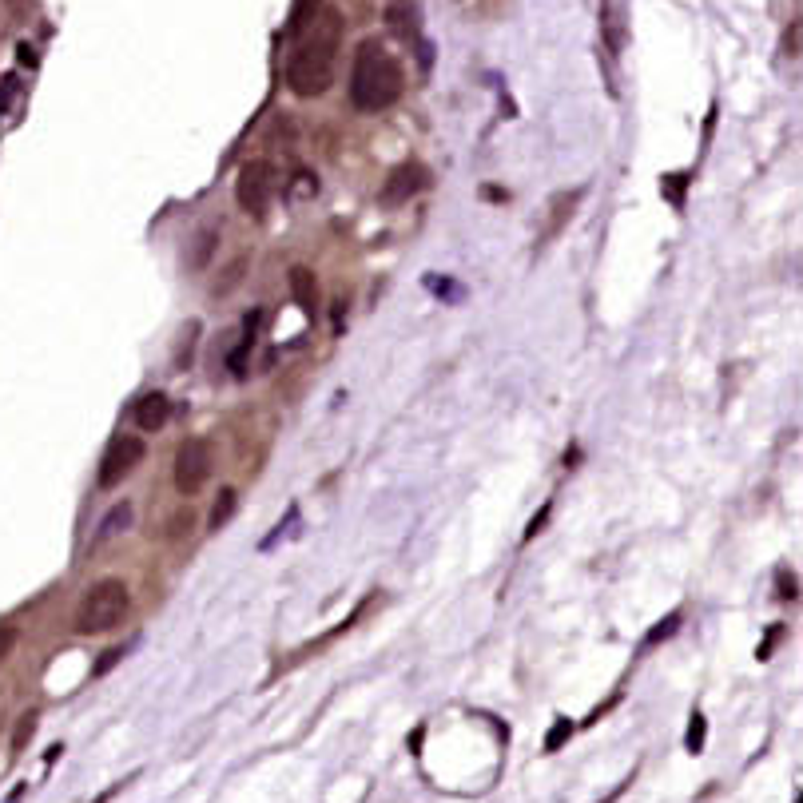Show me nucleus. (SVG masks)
Segmentation results:
<instances>
[{
  "label": "nucleus",
  "instance_id": "obj_1",
  "mask_svg": "<svg viewBox=\"0 0 803 803\" xmlns=\"http://www.w3.org/2000/svg\"><path fill=\"white\" fill-rule=\"evenodd\" d=\"M338 48H342V12L319 8V16L299 32V40L287 56V88L299 100H315L334 84Z\"/></svg>",
  "mask_w": 803,
  "mask_h": 803
},
{
  "label": "nucleus",
  "instance_id": "obj_2",
  "mask_svg": "<svg viewBox=\"0 0 803 803\" xmlns=\"http://www.w3.org/2000/svg\"><path fill=\"white\" fill-rule=\"evenodd\" d=\"M406 92V72L402 60L382 44V40H362L350 64V104L358 112H386L402 100Z\"/></svg>",
  "mask_w": 803,
  "mask_h": 803
},
{
  "label": "nucleus",
  "instance_id": "obj_3",
  "mask_svg": "<svg viewBox=\"0 0 803 803\" xmlns=\"http://www.w3.org/2000/svg\"><path fill=\"white\" fill-rule=\"evenodd\" d=\"M128 609H132L128 585H124L120 577H104V581H96V585L84 593V601H80V609H76V633H80V637L112 633L116 625H124Z\"/></svg>",
  "mask_w": 803,
  "mask_h": 803
},
{
  "label": "nucleus",
  "instance_id": "obj_4",
  "mask_svg": "<svg viewBox=\"0 0 803 803\" xmlns=\"http://www.w3.org/2000/svg\"><path fill=\"white\" fill-rule=\"evenodd\" d=\"M275 191H279V171H275V163L247 160L243 167H239V179H235V199H239V207H243L247 215L263 219V215H267V207H271V199H275Z\"/></svg>",
  "mask_w": 803,
  "mask_h": 803
},
{
  "label": "nucleus",
  "instance_id": "obj_5",
  "mask_svg": "<svg viewBox=\"0 0 803 803\" xmlns=\"http://www.w3.org/2000/svg\"><path fill=\"white\" fill-rule=\"evenodd\" d=\"M211 466H215V454H211V442L207 438H187L179 450H175V489L183 497H195L207 478H211Z\"/></svg>",
  "mask_w": 803,
  "mask_h": 803
},
{
  "label": "nucleus",
  "instance_id": "obj_6",
  "mask_svg": "<svg viewBox=\"0 0 803 803\" xmlns=\"http://www.w3.org/2000/svg\"><path fill=\"white\" fill-rule=\"evenodd\" d=\"M140 462H144V438H140V434H120V438H112L108 450H104V458H100L96 485H100V489H116Z\"/></svg>",
  "mask_w": 803,
  "mask_h": 803
},
{
  "label": "nucleus",
  "instance_id": "obj_7",
  "mask_svg": "<svg viewBox=\"0 0 803 803\" xmlns=\"http://www.w3.org/2000/svg\"><path fill=\"white\" fill-rule=\"evenodd\" d=\"M426 187H430V167L426 163H398L382 183V203H390V207L410 203Z\"/></svg>",
  "mask_w": 803,
  "mask_h": 803
},
{
  "label": "nucleus",
  "instance_id": "obj_8",
  "mask_svg": "<svg viewBox=\"0 0 803 803\" xmlns=\"http://www.w3.org/2000/svg\"><path fill=\"white\" fill-rule=\"evenodd\" d=\"M132 418H136V426L144 430V434H156L167 426V418H171V402H167V394H144L140 402H136V410H132Z\"/></svg>",
  "mask_w": 803,
  "mask_h": 803
},
{
  "label": "nucleus",
  "instance_id": "obj_9",
  "mask_svg": "<svg viewBox=\"0 0 803 803\" xmlns=\"http://www.w3.org/2000/svg\"><path fill=\"white\" fill-rule=\"evenodd\" d=\"M601 36L613 56L625 52V8L621 0H601Z\"/></svg>",
  "mask_w": 803,
  "mask_h": 803
},
{
  "label": "nucleus",
  "instance_id": "obj_10",
  "mask_svg": "<svg viewBox=\"0 0 803 803\" xmlns=\"http://www.w3.org/2000/svg\"><path fill=\"white\" fill-rule=\"evenodd\" d=\"M259 326H263V307H255V311L243 319V338H239V346H235L231 358H227V370H231L235 378L247 374V354H251V346L259 342Z\"/></svg>",
  "mask_w": 803,
  "mask_h": 803
},
{
  "label": "nucleus",
  "instance_id": "obj_11",
  "mask_svg": "<svg viewBox=\"0 0 803 803\" xmlns=\"http://www.w3.org/2000/svg\"><path fill=\"white\" fill-rule=\"evenodd\" d=\"M291 295H295L299 311L307 319H315V311H319V279H315L311 267H291Z\"/></svg>",
  "mask_w": 803,
  "mask_h": 803
},
{
  "label": "nucleus",
  "instance_id": "obj_12",
  "mask_svg": "<svg viewBox=\"0 0 803 803\" xmlns=\"http://www.w3.org/2000/svg\"><path fill=\"white\" fill-rule=\"evenodd\" d=\"M215 247H219V231H215V227H203V231H199V235L191 239V255H187V267H191V271H203V267L211 263Z\"/></svg>",
  "mask_w": 803,
  "mask_h": 803
},
{
  "label": "nucleus",
  "instance_id": "obj_13",
  "mask_svg": "<svg viewBox=\"0 0 803 803\" xmlns=\"http://www.w3.org/2000/svg\"><path fill=\"white\" fill-rule=\"evenodd\" d=\"M132 525V501H116L112 509H108V517L100 521V541H108V537H116V533H124Z\"/></svg>",
  "mask_w": 803,
  "mask_h": 803
},
{
  "label": "nucleus",
  "instance_id": "obj_14",
  "mask_svg": "<svg viewBox=\"0 0 803 803\" xmlns=\"http://www.w3.org/2000/svg\"><path fill=\"white\" fill-rule=\"evenodd\" d=\"M235 505H239V493L235 489H219V501L211 505V517H207V529L211 533H219L231 517H235Z\"/></svg>",
  "mask_w": 803,
  "mask_h": 803
},
{
  "label": "nucleus",
  "instance_id": "obj_15",
  "mask_svg": "<svg viewBox=\"0 0 803 803\" xmlns=\"http://www.w3.org/2000/svg\"><path fill=\"white\" fill-rule=\"evenodd\" d=\"M577 199H581V191H561V195L553 199V207H549V211H553V219H549V231H545V235H557V231H561V223L573 215Z\"/></svg>",
  "mask_w": 803,
  "mask_h": 803
},
{
  "label": "nucleus",
  "instance_id": "obj_16",
  "mask_svg": "<svg viewBox=\"0 0 803 803\" xmlns=\"http://www.w3.org/2000/svg\"><path fill=\"white\" fill-rule=\"evenodd\" d=\"M322 0H295V8H291V24H287V36H299L315 16H319Z\"/></svg>",
  "mask_w": 803,
  "mask_h": 803
},
{
  "label": "nucleus",
  "instance_id": "obj_17",
  "mask_svg": "<svg viewBox=\"0 0 803 803\" xmlns=\"http://www.w3.org/2000/svg\"><path fill=\"white\" fill-rule=\"evenodd\" d=\"M243 271H247V255H239V259H235V263L223 271V279H219L211 291H215V295H231V291L243 283Z\"/></svg>",
  "mask_w": 803,
  "mask_h": 803
},
{
  "label": "nucleus",
  "instance_id": "obj_18",
  "mask_svg": "<svg viewBox=\"0 0 803 803\" xmlns=\"http://www.w3.org/2000/svg\"><path fill=\"white\" fill-rule=\"evenodd\" d=\"M287 195H291V199H311V195H319V175H311V171H295Z\"/></svg>",
  "mask_w": 803,
  "mask_h": 803
},
{
  "label": "nucleus",
  "instance_id": "obj_19",
  "mask_svg": "<svg viewBox=\"0 0 803 803\" xmlns=\"http://www.w3.org/2000/svg\"><path fill=\"white\" fill-rule=\"evenodd\" d=\"M36 720H40L36 712H24V716H20V724H16V732H12V756H20L24 744L36 736Z\"/></svg>",
  "mask_w": 803,
  "mask_h": 803
},
{
  "label": "nucleus",
  "instance_id": "obj_20",
  "mask_svg": "<svg viewBox=\"0 0 803 803\" xmlns=\"http://www.w3.org/2000/svg\"><path fill=\"white\" fill-rule=\"evenodd\" d=\"M704 740H708V720L700 716V712H692V724H688V736H684V748L696 756V752H704Z\"/></svg>",
  "mask_w": 803,
  "mask_h": 803
},
{
  "label": "nucleus",
  "instance_id": "obj_21",
  "mask_svg": "<svg viewBox=\"0 0 803 803\" xmlns=\"http://www.w3.org/2000/svg\"><path fill=\"white\" fill-rule=\"evenodd\" d=\"M406 16H410V0H398V4H390V12H386V20H390V28H394L398 36H410Z\"/></svg>",
  "mask_w": 803,
  "mask_h": 803
},
{
  "label": "nucleus",
  "instance_id": "obj_22",
  "mask_svg": "<svg viewBox=\"0 0 803 803\" xmlns=\"http://www.w3.org/2000/svg\"><path fill=\"white\" fill-rule=\"evenodd\" d=\"M195 338H199V322H187V330H183V342H179V354H175V366H187V362H191Z\"/></svg>",
  "mask_w": 803,
  "mask_h": 803
},
{
  "label": "nucleus",
  "instance_id": "obj_23",
  "mask_svg": "<svg viewBox=\"0 0 803 803\" xmlns=\"http://www.w3.org/2000/svg\"><path fill=\"white\" fill-rule=\"evenodd\" d=\"M569 736H573V724H569V720L561 716V720H557V724L549 728V736H545V752H557V748H561V744H565Z\"/></svg>",
  "mask_w": 803,
  "mask_h": 803
},
{
  "label": "nucleus",
  "instance_id": "obj_24",
  "mask_svg": "<svg viewBox=\"0 0 803 803\" xmlns=\"http://www.w3.org/2000/svg\"><path fill=\"white\" fill-rule=\"evenodd\" d=\"M684 183H688L684 175H664V179H660V195H668V199L680 207V203H684Z\"/></svg>",
  "mask_w": 803,
  "mask_h": 803
},
{
  "label": "nucleus",
  "instance_id": "obj_25",
  "mask_svg": "<svg viewBox=\"0 0 803 803\" xmlns=\"http://www.w3.org/2000/svg\"><path fill=\"white\" fill-rule=\"evenodd\" d=\"M20 96V84H16V76H4L0 80V120H4V112L12 108V100Z\"/></svg>",
  "mask_w": 803,
  "mask_h": 803
},
{
  "label": "nucleus",
  "instance_id": "obj_26",
  "mask_svg": "<svg viewBox=\"0 0 803 803\" xmlns=\"http://www.w3.org/2000/svg\"><path fill=\"white\" fill-rule=\"evenodd\" d=\"M676 625H680V613L664 617V621H660V625H656V629L648 633V641H644V644H660V641H664V637H672V633H676Z\"/></svg>",
  "mask_w": 803,
  "mask_h": 803
},
{
  "label": "nucleus",
  "instance_id": "obj_27",
  "mask_svg": "<svg viewBox=\"0 0 803 803\" xmlns=\"http://www.w3.org/2000/svg\"><path fill=\"white\" fill-rule=\"evenodd\" d=\"M120 660H124V648H108V652L100 656V664L92 668V676H104V672H108V668H116Z\"/></svg>",
  "mask_w": 803,
  "mask_h": 803
},
{
  "label": "nucleus",
  "instance_id": "obj_28",
  "mask_svg": "<svg viewBox=\"0 0 803 803\" xmlns=\"http://www.w3.org/2000/svg\"><path fill=\"white\" fill-rule=\"evenodd\" d=\"M426 287L438 291V295H446V299H462V287H454L450 279H426Z\"/></svg>",
  "mask_w": 803,
  "mask_h": 803
},
{
  "label": "nucleus",
  "instance_id": "obj_29",
  "mask_svg": "<svg viewBox=\"0 0 803 803\" xmlns=\"http://www.w3.org/2000/svg\"><path fill=\"white\" fill-rule=\"evenodd\" d=\"M784 48H788L792 60L800 56V20H792V28H788V36H784Z\"/></svg>",
  "mask_w": 803,
  "mask_h": 803
},
{
  "label": "nucleus",
  "instance_id": "obj_30",
  "mask_svg": "<svg viewBox=\"0 0 803 803\" xmlns=\"http://www.w3.org/2000/svg\"><path fill=\"white\" fill-rule=\"evenodd\" d=\"M12 644H16V629H12V625H0V660L12 652Z\"/></svg>",
  "mask_w": 803,
  "mask_h": 803
},
{
  "label": "nucleus",
  "instance_id": "obj_31",
  "mask_svg": "<svg viewBox=\"0 0 803 803\" xmlns=\"http://www.w3.org/2000/svg\"><path fill=\"white\" fill-rule=\"evenodd\" d=\"M545 517H549V505H545V509H541V513H537V517H533V521H529V529H525V537H537V533H541V525H545Z\"/></svg>",
  "mask_w": 803,
  "mask_h": 803
},
{
  "label": "nucleus",
  "instance_id": "obj_32",
  "mask_svg": "<svg viewBox=\"0 0 803 803\" xmlns=\"http://www.w3.org/2000/svg\"><path fill=\"white\" fill-rule=\"evenodd\" d=\"M24 796H28V784H16V788H12L8 796H4V803H20Z\"/></svg>",
  "mask_w": 803,
  "mask_h": 803
},
{
  "label": "nucleus",
  "instance_id": "obj_33",
  "mask_svg": "<svg viewBox=\"0 0 803 803\" xmlns=\"http://www.w3.org/2000/svg\"><path fill=\"white\" fill-rule=\"evenodd\" d=\"M20 64H36V48L32 44H20Z\"/></svg>",
  "mask_w": 803,
  "mask_h": 803
},
{
  "label": "nucleus",
  "instance_id": "obj_34",
  "mask_svg": "<svg viewBox=\"0 0 803 803\" xmlns=\"http://www.w3.org/2000/svg\"><path fill=\"white\" fill-rule=\"evenodd\" d=\"M8 4H20V0H8Z\"/></svg>",
  "mask_w": 803,
  "mask_h": 803
}]
</instances>
